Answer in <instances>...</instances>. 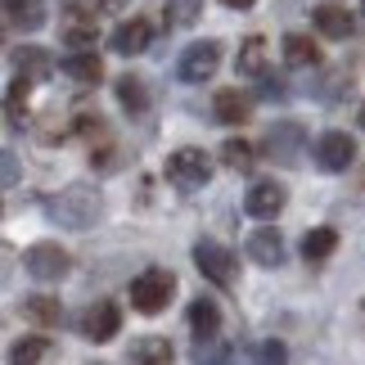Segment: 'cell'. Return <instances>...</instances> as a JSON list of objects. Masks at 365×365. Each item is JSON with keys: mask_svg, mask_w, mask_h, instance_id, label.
Segmentation results:
<instances>
[{"mask_svg": "<svg viewBox=\"0 0 365 365\" xmlns=\"http://www.w3.org/2000/svg\"><path fill=\"white\" fill-rule=\"evenodd\" d=\"M104 212V199H100V190L95 185H63L59 194H50L46 199V217L54 221V226H63V230H86L95 226Z\"/></svg>", "mask_w": 365, "mask_h": 365, "instance_id": "1", "label": "cell"}, {"mask_svg": "<svg viewBox=\"0 0 365 365\" xmlns=\"http://www.w3.org/2000/svg\"><path fill=\"white\" fill-rule=\"evenodd\" d=\"M172 293H176V275L163 271V266H149V271H140V275L131 279V307H135L140 316H158V312H167Z\"/></svg>", "mask_w": 365, "mask_h": 365, "instance_id": "2", "label": "cell"}, {"mask_svg": "<svg viewBox=\"0 0 365 365\" xmlns=\"http://www.w3.org/2000/svg\"><path fill=\"white\" fill-rule=\"evenodd\" d=\"M167 180H172L176 190H185V194L203 190L207 180H212V158H207L203 149H194V145L167 153Z\"/></svg>", "mask_w": 365, "mask_h": 365, "instance_id": "3", "label": "cell"}, {"mask_svg": "<svg viewBox=\"0 0 365 365\" xmlns=\"http://www.w3.org/2000/svg\"><path fill=\"white\" fill-rule=\"evenodd\" d=\"M262 153H266L271 163H279V167H298L302 153H307V131H302V122H275V126H266Z\"/></svg>", "mask_w": 365, "mask_h": 365, "instance_id": "4", "label": "cell"}, {"mask_svg": "<svg viewBox=\"0 0 365 365\" xmlns=\"http://www.w3.org/2000/svg\"><path fill=\"white\" fill-rule=\"evenodd\" d=\"M194 266H199V275L207 284L217 289H235V275H240V266H235V252L217 240H199L194 244Z\"/></svg>", "mask_w": 365, "mask_h": 365, "instance_id": "5", "label": "cell"}, {"mask_svg": "<svg viewBox=\"0 0 365 365\" xmlns=\"http://www.w3.org/2000/svg\"><path fill=\"white\" fill-rule=\"evenodd\" d=\"M221 68V41H194V46L180 50V63L176 73L180 81H190V86H203V81H212Z\"/></svg>", "mask_w": 365, "mask_h": 365, "instance_id": "6", "label": "cell"}, {"mask_svg": "<svg viewBox=\"0 0 365 365\" xmlns=\"http://www.w3.org/2000/svg\"><path fill=\"white\" fill-rule=\"evenodd\" d=\"M23 266H27L32 279L54 284V279H63L68 271H73V257H68V248H59V244H32L23 252Z\"/></svg>", "mask_w": 365, "mask_h": 365, "instance_id": "7", "label": "cell"}, {"mask_svg": "<svg viewBox=\"0 0 365 365\" xmlns=\"http://www.w3.org/2000/svg\"><path fill=\"white\" fill-rule=\"evenodd\" d=\"M352 163H356V140L347 135V131H325V135L316 140V167H320V172L339 176Z\"/></svg>", "mask_w": 365, "mask_h": 365, "instance_id": "8", "label": "cell"}, {"mask_svg": "<svg viewBox=\"0 0 365 365\" xmlns=\"http://www.w3.org/2000/svg\"><path fill=\"white\" fill-rule=\"evenodd\" d=\"M289 203V190L279 180H252V190L244 194V212L257 217V221H275Z\"/></svg>", "mask_w": 365, "mask_h": 365, "instance_id": "9", "label": "cell"}, {"mask_svg": "<svg viewBox=\"0 0 365 365\" xmlns=\"http://www.w3.org/2000/svg\"><path fill=\"white\" fill-rule=\"evenodd\" d=\"M118 329H122V312H118V302H91L86 312H81V334H86L91 343H108V339H118Z\"/></svg>", "mask_w": 365, "mask_h": 365, "instance_id": "10", "label": "cell"}, {"mask_svg": "<svg viewBox=\"0 0 365 365\" xmlns=\"http://www.w3.org/2000/svg\"><path fill=\"white\" fill-rule=\"evenodd\" d=\"M149 41H153V23L140 19V14L122 19L113 32H108V46H113V54H126V59H131V54H145Z\"/></svg>", "mask_w": 365, "mask_h": 365, "instance_id": "11", "label": "cell"}, {"mask_svg": "<svg viewBox=\"0 0 365 365\" xmlns=\"http://www.w3.org/2000/svg\"><path fill=\"white\" fill-rule=\"evenodd\" d=\"M312 23H316V32L329 36V41H352L356 36V19L343 5H316L312 9Z\"/></svg>", "mask_w": 365, "mask_h": 365, "instance_id": "12", "label": "cell"}, {"mask_svg": "<svg viewBox=\"0 0 365 365\" xmlns=\"http://www.w3.org/2000/svg\"><path fill=\"white\" fill-rule=\"evenodd\" d=\"M212 113L221 126H244L252 118V95H244L240 86H226V91H217V100H212Z\"/></svg>", "mask_w": 365, "mask_h": 365, "instance_id": "13", "label": "cell"}, {"mask_svg": "<svg viewBox=\"0 0 365 365\" xmlns=\"http://www.w3.org/2000/svg\"><path fill=\"white\" fill-rule=\"evenodd\" d=\"M95 41H100V23H95V14H86V9H68L63 46H68V50H95Z\"/></svg>", "mask_w": 365, "mask_h": 365, "instance_id": "14", "label": "cell"}, {"mask_svg": "<svg viewBox=\"0 0 365 365\" xmlns=\"http://www.w3.org/2000/svg\"><path fill=\"white\" fill-rule=\"evenodd\" d=\"M14 68H19V77L23 81H50L54 77V54L50 50H41V46H23V50H14Z\"/></svg>", "mask_w": 365, "mask_h": 365, "instance_id": "15", "label": "cell"}, {"mask_svg": "<svg viewBox=\"0 0 365 365\" xmlns=\"http://www.w3.org/2000/svg\"><path fill=\"white\" fill-rule=\"evenodd\" d=\"M248 257L257 266H284V257H289L284 235L279 230H252L248 235Z\"/></svg>", "mask_w": 365, "mask_h": 365, "instance_id": "16", "label": "cell"}, {"mask_svg": "<svg viewBox=\"0 0 365 365\" xmlns=\"http://www.w3.org/2000/svg\"><path fill=\"white\" fill-rule=\"evenodd\" d=\"M126 365H176V352H172L167 339L149 334V339H135L131 347H126Z\"/></svg>", "mask_w": 365, "mask_h": 365, "instance_id": "17", "label": "cell"}, {"mask_svg": "<svg viewBox=\"0 0 365 365\" xmlns=\"http://www.w3.org/2000/svg\"><path fill=\"white\" fill-rule=\"evenodd\" d=\"M190 334L199 343H217V334H221V307L207 302V298H194L190 302Z\"/></svg>", "mask_w": 365, "mask_h": 365, "instance_id": "18", "label": "cell"}, {"mask_svg": "<svg viewBox=\"0 0 365 365\" xmlns=\"http://www.w3.org/2000/svg\"><path fill=\"white\" fill-rule=\"evenodd\" d=\"M23 316L32 320V325H41V329H59L63 325V307H59V298H50V293H27Z\"/></svg>", "mask_w": 365, "mask_h": 365, "instance_id": "19", "label": "cell"}, {"mask_svg": "<svg viewBox=\"0 0 365 365\" xmlns=\"http://www.w3.org/2000/svg\"><path fill=\"white\" fill-rule=\"evenodd\" d=\"M63 73L77 81V86H100L104 81V63H100V54L95 50H73L63 59Z\"/></svg>", "mask_w": 365, "mask_h": 365, "instance_id": "20", "label": "cell"}, {"mask_svg": "<svg viewBox=\"0 0 365 365\" xmlns=\"http://www.w3.org/2000/svg\"><path fill=\"white\" fill-rule=\"evenodd\" d=\"M5 27H19V32L46 27V0H5Z\"/></svg>", "mask_w": 365, "mask_h": 365, "instance_id": "21", "label": "cell"}, {"mask_svg": "<svg viewBox=\"0 0 365 365\" xmlns=\"http://www.w3.org/2000/svg\"><path fill=\"white\" fill-rule=\"evenodd\" d=\"M113 91H118V104H122L131 118L149 108V86H145V77H135V73H122V77L113 81Z\"/></svg>", "mask_w": 365, "mask_h": 365, "instance_id": "22", "label": "cell"}, {"mask_svg": "<svg viewBox=\"0 0 365 365\" xmlns=\"http://www.w3.org/2000/svg\"><path fill=\"white\" fill-rule=\"evenodd\" d=\"M284 63L289 68H316L320 63V46L307 32H289L284 36Z\"/></svg>", "mask_w": 365, "mask_h": 365, "instance_id": "23", "label": "cell"}, {"mask_svg": "<svg viewBox=\"0 0 365 365\" xmlns=\"http://www.w3.org/2000/svg\"><path fill=\"white\" fill-rule=\"evenodd\" d=\"M334 248H339V230H334V226H316V230L302 235V257L312 262V266L334 257Z\"/></svg>", "mask_w": 365, "mask_h": 365, "instance_id": "24", "label": "cell"}, {"mask_svg": "<svg viewBox=\"0 0 365 365\" xmlns=\"http://www.w3.org/2000/svg\"><path fill=\"white\" fill-rule=\"evenodd\" d=\"M235 68H240V77H266V41L262 36H248L244 46H240Z\"/></svg>", "mask_w": 365, "mask_h": 365, "instance_id": "25", "label": "cell"}, {"mask_svg": "<svg viewBox=\"0 0 365 365\" xmlns=\"http://www.w3.org/2000/svg\"><path fill=\"white\" fill-rule=\"evenodd\" d=\"M46 352H50V343L41 339V334H27V339H19L9 347V365H41Z\"/></svg>", "mask_w": 365, "mask_h": 365, "instance_id": "26", "label": "cell"}, {"mask_svg": "<svg viewBox=\"0 0 365 365\" xmlns=\"http://www.w3.org/2000/svg\"><path fill=\"white\" fill-rule=\"evenodd\" d=\"M27 91H32V81H23V77L9 81V95H5V118H9V126H23V118H27Z\"/></svg>", "mask_w": 365, "mask_h": 365, "instance_id": "27", "label": "cell"}, {"mask_svg": "<svg viewBox=\"0 0 365 365\" xmlns=\"http://www.w3.org/2000/svg\"><path fill=\"white\" fill-rule=\"evenodd\" d=\"M221 163H226L230 172H252V145L248 140H226V145H221Z\"/></svg>", "mask_w": 365, "mask_h": 365, "instance_id": "28", "label": "cell"}, {"mask_svg": "<svg viewBox=\"0 0 365 365\" xmlns=\"http://www.w3.org/2000/svg\"><path fill=\"white\" fill-rule=\"evenodd\" d=\"M203 0H167V27H190L199 23Z\"/></svg>", "mask_w": 365, "mask_h": 365, "instance_id": "29", "label": "cell"}, {"mask_svg": "<svg viewBox=\"0 0 365 365\" xmlns=\"http://www.w3.org/2000/svg\"><path fill=\"white\" fill-rule=\"evenodd\" d=\"M284 361H289V352H284L279 339H262L252 347V365H284Z\"/></svg>", "mask_w": 365, "mask_h": 365, "instance_id": "30", "label": "cell"}, {"mask_svg": "<svg viewBox=\"0 0 365 365\" xmlns=\"http://www.w3.org/2000/svg\"><path fill=\"white\" fill-rule=\"evenodd\" d=\"M194 365H230V347L226 343H199Z\"/></svg>", "mask_w": 365, "mask_h": 365, "instance_id": "31", "label": "cell"}, {"mask_svg": "<svg viewBox=\"0 0 365 365\" xmlns=\"http://www.w3.org/2000/svg\"><path fill=\"white\" fill-rule=\"evenodd\" d=\"M257 95H262V100H289V81H284V77H275V73H266Z\"/></svg>", "mask_w": 365, "mask_h": 365, "instance_id": "32", "label": "cell"}, {"mask_svg": "<svg viewBox=\"0 0 365 365\" xmlns=\"http://www.w3.org/2000/svg\"><path fill=\"white\" fill-rule=\"evenodd\" d=\"M126 0H91V14H122Z\"/></svg>", "mask_w": 365, "mask_h": 365, "instance_id": "33", "label": "cell"}, {"mask_svg": "<svg viewBox=\"0 0 365 365\" xmlns=\"http://www.w3.org/2000/svg\"><path fill=\"white\" fill-rule=\"evenodd\" d=\"M14 176H19V167H14V153H5V185H14Z\"/></svg>", "mask_w": 365, "mask_h": 365, "instance_id": "34", "label": "cell"}, {"mask_svg": "<svg viewBox=\"0 0 365 365\" xmlns=\"http://www.w3.org/2000/svg\"><path fill=\"white\" fill-rule=\"evenodd\" d=\"M221 5H226V9H252L257 0H221Z\"/></svg>", "mask_w": 365, "mask_h": 365, "instance_id": "35", "label": "cell"}, {"mask_svg": "<svg viewBox=\"0 0 365 365\" xmlns=\"http://www.w3.org/2000/svg\"><path fill=\"white\" fill-rule=\"evenodd\" d=\"M356 122H361V131H365V104H361V113H356Z\"/></svg>", "mask_w": 365, "mask_h": 365, "instance_id": "36", "label": "cell"}, {"mask_svg": "<svg viewBox=\"0 0 365 365\" xmlns=\"http://www.w3.org/2000/svg\"><path fill=\"white\" fill-rule=\"evenodd\" d=\"M361 14H365V0H361Z\"/></svg>", "mask_w": 365, "mask_h": 365, "instance_id": "37", "label": "cell"}]
</instances>
